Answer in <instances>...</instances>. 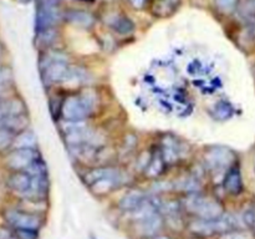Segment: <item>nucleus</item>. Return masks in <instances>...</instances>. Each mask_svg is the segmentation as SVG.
<instances>
[{"instance_id": "f257e3e1", "label": "nucleus", "mask_w": 255, "mask_h": 239, "mask_svg": "<svg viewBox=\"0 0 255 239\" xmlns=\"http://www.w3.org/2000/svg\"><path fill=\"white\" fill-rule=\"evenodd\" d=\"M85 183L87 187L96 193H107L111 189L121 186L125 179L124 172L115 167H99L91 169L84 176Z\"/></svg>"}, {"instance_id": "f03ea898", "label": "nucleus", "mask_w": 255, "mask_h": 239, "mask_svg": "<svg viewBox=\"0 0 255 239\" xmlns=\"http://www.w3.org/2000/svg\"><path fill=\"white\" fill-rule=\"evenodd\" d=\"M39 66L42 81L46 85L65 82L71 69L62 55L54 52H45L40 59Z\"/></svg>"}, {"instance_id": "7ed1b4c3", "label": "nucleus", "mask_w": 255, "mask_h": 239, "mask_svg": "<svg viewBox=\"0 0 255 239\" xmlns=\"http://www.w3.org/2000/svg\"><path fill=\"white\" fill-rule=\"evenodd\" d=\"M96 105V99L91 92L74 95L62 101L61 115L65 121H85Z\"/></svg>"}, {"instance_id": "20e7f679", "label": "nucleus", "mask_w": 255, "mask_h": 239, "mask_svg": "<svg viewBox=\"0 0 255 239\" xmlns=\"http://www.w3.org/2000/svg\"><path fill=\"white\" fill-rule=\"evenodd\" d=\"M184 207L191 214L201 219H216L224 214L221 202L201 193L189 194L184 201Z\"/></svg>"}, {"instance_id": "39448f33", "label": "nucleus", "mask_w": 255, "mask_h": 239, "mask_svg": "<svg viewBox=\"0 0 255 239\" xmlns=\"http://www.w3.org/2000/svg\"><path fill=\"white\" fill-rule=\"evenodd\" d=\"M239 228V222L232 214L222 216L216 219L196 218L189 223V229L194 234L202 237L213 236V234H224L227 232L236 231Z\"/></svg>"}, {"instance_id": "423d86ee", "label": "nucleus", "mask_w": 255, "mask_h": 239, "mask_svg": "<svg viewBox=\"0 0 255 239\" xmlns=\"http://www.w3.org/2000/svg\"><path fill=\"white\" fill-rule=\"evenodd\" d=\"M2 217L10 229H34L39 231L41 227V218L32 212L20 208H6Z\"/></svg>"}, {"instance_id": "0eeeda50", "label": "nucleus", "mask_w": 255, "mask_h": 239, "mask_svg": "<svg viewBox=\"0 0 255 239\" xmlns=\"http://www.w3.org/2000/svg\"><path fill=\"white\" fill-rule=\"evenodd\" d=\"M204 158H206L207 167L213 172H221L224 169L228 171L232 166L236 164V153L223 146L207 149Z\"/></svg>"}, {"instance_id": "6e6552de", "label": "nucleus", "mask_w": 255, "mask_h": 239, "mask_svg": "<svg viewBox=\"0 0 255 239\" xmlns=\"http://www.w3.org/2000/svg\"><path fill=\"white\" fill-rule=\"evenodd\" d=\"M37 158H40V153L36 148L11 149L5 154V166L10 172L26 171Z\"/></svg>"}, {"instance_id": "1a4fd4ad", "label": "nucleus", "mask_w": 255, "mask_h": 239, "mask_svg": "<svg viewBox=\"0 0 255 239\" xmlns=\"http://www.w3.org/2000/svg\"><path fill=\"white\" fill-rule=\"evenodd\" d=\"M60 19V12L56 7V2L52 0H40L36 12V30L37 32L52 29Z\"/></svg>"}, {"instance_id": "9d476101", "label": "nucleus", "mask_w": 255, "mask_h": 239, "mask_svg": "<svg viewBox=\"0 0 255 239\" xmlns=\"http://www.w3.org/2000/svg\"><path fill=\"white\" fill-rule=\"evenodd\" d=\"M7 188L15 194L25 198L32 186V177L26 171L10 172L6 178Z\"/></svg>"}, {"instance_id": "9b49d317", "label": "nucleus", "mask_w": 255, "mask_h": 239, "mask_svg": "<svg viewBox=\"0 0 255 239\" xmlns=\"http://www.w3.org/2000/svg\"><path fill=\"white\" fill-rule=\"evenodd\" d=\"M148 201V197L141 189H132V191L127 192L122 199L120 201V208L125 212H129V213H134L138 211L141 207Z\"/></svg>"}, {"instance_id": "f8f14e48", "label": "nucleus", "mask_w": 255, "mask_h": 239, "mask_svg": "<svg viewBox=\"0 0 255 239\" xmlns=\"http://www.w3.org/2000/svg\"><path fill=\"white\" fill-rule=\"evenodd\" d=\"M223 184L226 191L233 196H237L243 191V179H242L241 171H239V167L237 164L232 166L227 171Z\"/></svg>"}, {"instance_id": "ddd939ff", "label": "nucleus", "mask_w": 255, "mask_h": 239, "mask_svg": "<svg viewBox=\"0 0 255 239\" xmlns=\"http://www.w3.org/2000/svg\"><path fill=\"white\" fill-rule=\"evenodd\" d=\"M182 154V147L179 146V142L177 138L167 137L162 141L161 156L163 161L167 163H174L179 159Z\"/></svg>"}, {"instance_id": "4468645a", "label": "nucleus", "mask_w": 255, "mask_h": 239, "mask_svg": "<svg viewBox=\"0 0 255 239\" xmlns=\"http://www.w3.org/2000/svg\"><path fill=\"white\" fill-rule=\"evenodd\" d=\"M0 127L10 129L14 132L15 134L20 133V132L25 131L29 128V116L27 114H20V115H11L7 116L0 122Z\"/></svg>"}, {"instance_id": "2eb2a0df", "label": "nucleus", "mask_w": 255, "mask_h": 239, "mask_svg": "<svg viewBox=\"0 0 255 239\" xmlns=\"http://www.w3.org/2000/svg\"><path fill=\"white\" fill-rule=\"evenodd\" d=\"M37 141L36 136L31 129H25L15 136L14 144L11 149H27V148H36Z\"/></svg>"}, {"instance_id": "dca6fc26", "label": "nucleus", "mask_w": 255, "mask_h": 239, "mask_svg": "<svg viewBox=\"0 0 255 239\" xmlns=\"http://www.w3.org/2000/svg\"><path fill=\"white\" fill-rule=\"evenodd\" d=\"M67 21L72 22V24L77 25V26H84V27H90L94 24L95 19L91 14L85 11H79V10H72L69 11L66 15Z\"/></svg>"}, {"instance_id": "f3484780", "label": "nucleus", "mask_w": 255, "mask_h": 239, "mask_svg": "<svg viewBox=\"0 0 255 239\" xmlns=\"http://www.w3.org/2000/svg\"><path fill=\"white\" fill-rule=\"evenodd\" d=\"M176 188L179 191L188 192L189 194L197 193L201 188V183H199L197 177H186V178L177 179Z\"/></svg>"}, {"instance_id": "a211bd4d", "label": "nucleus", "mask_w": 255, "mask_h": 239, "mask_svg": "<svg viewBox=\"0 0 255 239\" xmlns=\"http://www.w3.org/2000/svg\"><path fill=\"white\" fill-rule=\"evenodd\" d=\"M178 4L179 0H157L153 10L159 16H167L177 9Z\"/></svg>"}, {"instance_id": "6ab92c4d", "label": "nucleus", "mask_w": 255, "mask_h": 239, "mask_svg": "<svg viewBox=\"0 0 255 239\" xmlns=\"http://www.w3.org/2000/svg\"><path fill=\"white\" fill-rule=\"evenodd\" d=\"M15 136L16 134L10 131V129L0 127V153L6 154L7 152L11 151Z\"/></svg>"}, {"instance_id": "aec40b11", "label": "nucleus", "mask_w": 255, "mask_h": 239, "mask_svg": "<svg viewBox=\"0 0 255 239\" xmlns=\"http://www.w3.org/2000/svg\"><path fill=\"white\" fill-rule=\"evenodd\" d=\"M164 166H166V162L163 161L161 154L151 157V161H149V163L146 167V174L148 177H152V178L158 177L163 172Z\"/></svg>"}, {"instance_id": "412c9836", "label": "nucleus", "mask_w": 255, "mask_h": 239, "mask_svg": "<svg viewBox=\"0 0 255 239\" xmlns=\"http://www.w3.org/2000/svg\"><path fill=\"white\" fill-rule=\"evenodd\" d=\"M241 16L246 20L255 19V0H242L238 5Z\"/></svg>"}, {"instance_id": "4be33fe9", "label": "nucleus", "mask_w": 255, "mask_h": 239, "mask_svg": "<svg viewBox=\"0 0 255 239\" xmlns=\"http://www.w3.org/2000/svg\"><path fill=\"white\" fill-rule=\"evenodd\" d=\"M112 27H114L117 32H120V34H128V32H131L132 30H133V24H132V21L129 19L121 16L115 21Z\"/></svg>"}, {"instance_id": "5701e85b", "label": "nucleus", "mask_w": 255, "mask_h": 239, "mask_svg": "<svg viewBox=\"0 0 255 239\" xmlns=\"http://www.w3.org/2000/svg\"><path fill=\"white\" fill-rule=\"evenodd\" d=\"M15 236L19 239H37L39 238V231L34 229H11Z\"/></svg>"}, {"instance_id": "b1692460", "label": "nucleus", "mask_w": 255, "mask_h": 239, "mask_svg": "<svg viewBox=\"0 0 255 239\" xmlns=\"http://www.w3.org/2000/svg\"><path fill=\"white\" fill-rule=\"evenodd\" d=\"M221 239H252V238L248 233H246V232L236 229V231H231L224 233L223 236L221 237Z\"/></svg>"}, {"instance_id": "393cba45", "label": "nucleus", "mask_w": 255, "mask_h": 239, "mask_svg": "<svg viewBox=\"0 0 255 239\" xmlns=\"http://www.w3.org/2000/svg\"><path fill=\"white\" fill-rule=\"evenodd\" d=\"M217 4L224 11H232L238 6V0H217Z\"/></svg>"}, {"instance_id": "a878e982", "label": "nucleus", "mask_w": 255, "mask_h": 239, "mask_svg": "<svg viewBox=\"0 0 255 239\" xmlns=\"http://www.w3.org/2000/svg\"><path fill=\"white\" fill-rule=\"evenodd\" d=\"M10 81V71L0 65V87H4Z\"/></svg>"}, {"instance_id": "bb28decb", "label": "nucleus", "mask_w": 255, "mask_h": 239, "mask_svg": "<svg viewBox=\"0 0 255 239\" xmlns=\"http://www.w3.org/2000/svg\"><path fill=\"white\" fill-rule=\"evenodd\" d=\"M0 239H19L11 229H0Z\"/></svg>"}, {"instance_id": "cd10ccee", "label": "nucleus", "mask_w": 255, "mask_h": 239, "mask_svg": "<svg viewBox=\"0 0 255 239\" xmlns=\"http://www.w3.org/2000/svg\"><path fill=\"white\" fill-rule=\"evenodd\" d=\"M147 239H171V238L166 236H153V237H148Z\"/></svg>"}, {"instance_id": "c85d7f7f", "label": "nucleus", "mask_w": 255, "mask_h": 239, "mask_svg": "<svg viewBox=\"0 0 255 239\" xmlns=\"http://www.w3.org/2000/svg\"><path fill=\"white\" fill-rule=\"evenodd\" d=\"M1 56H2V46L0 45V59H1Z\"/></svg>"}, {"instance_id": "c756f323", "label": "nucleus", "mask_w": 255, "mask_h": 239, "mask_svg": "<svg viewBox=\"0 0 255 239\" xmlns=\"http://www.w3.org/2000/svg\"><path fill=\"white\" fill-rule=\"evenodd\" d=\"M253 228L255 229V222H254V226H253Z\"/></svg>"}, {"instance_id": "7c9ffc66", "label": "nucleus", "mask_w": 255, "mask_h": 239, "mask_svg": "<svg viewBox=\"0 0 255 239\" xmlns=\"http://www.w3.org/2000/svg\"><path fill=\"white\" fill-rule=\"evenodd\" d=\"M84 1H89V0H84Z\"/></svg>"}]
</instances>
